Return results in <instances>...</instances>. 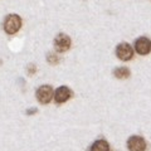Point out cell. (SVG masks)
I'll return each mask as SVG.
<instances>
[{
	"mask_svg": "<svg viewBox=\"0 0 151 151\" xmlns=\"http://www.w3.org/2000/svg\"><path fill=\"white\" fill-rule=\"evenodd\" d=\"M59 57L57 55V53H53V52H50V53L47 54V62H48L50 65H57L59 63Z\"/></svg>",
	"mask_w": 151,
	"mask_h": 151,
	"instance_id": "obj_10",
	"label": "cell"
},
{
	"mask_svg": "<svg viewBox=\"0 0 151 151\" xmlns=\"http://www.w3.org/2000/svg\"><path fill=\"white\" fill-rule=\"evenodd\" d=\"M147 145H146V141L144 137L137 135H134L127 140V149L130 151H145Z\"/></svg>",
	"mask_w": 151,
	"mask_h": 151,
	"instance_id": "obj_6",
	"label": "cell"
},
{
	"mask_svg": "<svg viewBox=\"0 0 151 151\" xmlns=\"http://www.w3.org/2000/svg\"><path fill=\"white\" fill-rule=\"evenodd\" d=\"M53 87L49 84H43V86L38 87L37 92H35V97L39 103L42 105H48V103L53 100Z\"/></svg>",
	"mask_w": 151,
	"mask_h": 151,
	"instance_id": "obj_2",
	"label": "cell"
},
{
	"mask_svg": "<svg viewBox=\"0 0 151 151\" xmlns=\"http://www.w3.org/2000/svg\"><path fill=\"white\" fill-rule=\"evenodd\" d=\"M134 49L140 55H147L151 52V40L147 37H140L135 40Z\"/></svg>",
	"mask_w": 151,
	"mask_h": 151,
	"instance_id": "obj_4",
	"label": "cell"
},
{
	"mask_svg": "<svg viewBox=\"0 0 151 151\" xmlns=\"http://www.w3.org/2000/svg\"><path fill=\"white\" fill-rule=\"evenodd\" d=\"M27 72L29 76H33L35 72H37V65L35 64H29L28 65V68H27Z\"/></svg>",
	"mask_w": 151,
	"mask_h": 151,
	"instance_id": "obj_11",
	"label": "cell"
},
{
	"mask_svg": "<svg viewBox=\"0 0 151 151\" xmlns=\"http://www.w3.org/2000/svg\"><path fill=\"white\" fill-rule=\"evenodd\" d=\"M72 91H70V88L67 87V86H60L55 89V92L53 94V98L55 103H58V105H62V103L67 102L70 97H72Z\"/></svg>",
	"mask_w": 151,
	"mask_h": 151,
	"instance_id": "obj_7",
	"label": "cell"
},
{
	"mask_svg": "<svg viewBox=\"0 0 151 151\" xmlns=\"http://www.w3.org/2000/svg\"><path fill=\"white\" fill-rule=\"evenodd\" d=\"M22 23H23L22 18L19 17L18 14H9V15H6L5 19H4V24H3L4 30H5L6 34L13 35L20 30Z\"/></svg>",
	"mask_w": 151,
	"mask_h": 151,
	"instance_id": "obj_1",
	"label": "cell"
},
{
	"mask_svg": "<svg viewBox=\"0 0 151 151\" xmlns=\"http://www.w3.org/2000/svg\"><path fill=\"white\" fill-rule=\"evenodd\" d=\"M54 49L58 52V53H63V52H67L70 45H72V40H70V37L67 35L65 33H59L58 35L54 38Z\"/></svg>",
	"mask_w": 151,
	"mask_h": 151,
	"instance_id": "obj_3",
	"label": "cell"
},
{
	"mask_svg": "<svg viewBox=\"0 0 151 151\" xmlns=\"http://www.w3.org/2000/svg\"><path fill=\"white\" fill-rule=\"evenodd\" d=\"M116 55L119 59L127 62V60L132 59V57H134V48L129 43H126V42L120 43L116 47Z\"/></svg>",
	"mask_w": 151,
	"mask_h": 151,
	"instance_id": "obj_5",
	"label": "cell"
},
{
	"mask_svg": "<svg viewBox=\"0 0 151 151\" xmlns=\"http://www.w3.org/2000/svg\"><path fill=\"white\" fill-rule=\"evenodd\" d=\"M91 151H110V145L106 140H96L91 146Z\"/></svg>",
	"mask_w": 151,
	"mask_h": 151,
	"instance_id": "obj_8",
	"label": "cell"
},
{
	"mask_svg": "<svg viewBox=\"0 0 151 151\" xmlns=\"http://www.w3.org/2000/svg\"><path fill=\"white\" fill-rule=\"evenodd\" d=\"M38 112V110H37V108L35 107H33V108H28V110L25 111V113H27V115L28 116H32V115H35V113Z\"/></svg>",
	"mask_w": 151,
	"mask_h": 151,
	"instance_id": "obj_12",
	"label": "cell"
},
{
	"mask_svg": "<svg viewBox=\"0 0 151 151\" xmlns=\"http://www.w3.org/2000/svg\"><path fill=\"white\" fill-rule=\"evenodd\" d=\"M130 74H131V72H130V69L127 67H117L115 70H113V76H115L116 78H119V79L129 78Z\"/></svg>",
	"mask_w": 151,
	"mask_h": 151,
	"instance_id": "obj_9",
	"label": "cell"
}]
</instances>
